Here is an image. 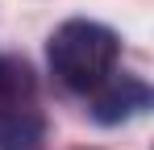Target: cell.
<instances>
[{
  "mask_svg": "<svg viewBox=\"0 0 154 150\" xmlns=\"http://www.w3.org/2000/svg\"><path fill=\"white\" fill-rule=\"evenodd\" d=\"M146 100H150V92L137 83V79H129V75H121V79H104L100 88H96V121L104 125H117L125 121V117H133L137 108H146Z\"/></svg>",
  "mask_w": 154,
  "mask_h": 150,
  "instance_id": "2",
  "label": "cell"
},
{
  "mask_svg": "<svg viewBox=\"0 0 154 150\" xmlns=\"http://www.w3.org/2000/svg\"><path fill=\"white\" fill-rule=\"evenodd\" d=\"M50 71L58 75L63 88L71 92H96L104 79L117 71V54L121 42L112 29L96 21H67L50 33Z\"/></svg>",
  "mask_w": 154,
  "mask_h": 150,
  "instance_id": "1",
  "label": "cell"
}]
</instances>
